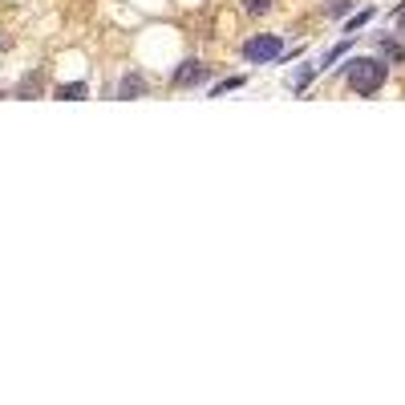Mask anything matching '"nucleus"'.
<instances>
[{
    "label": "nucleus",
    "mask_w": 405,
    "mask_h": 405,
    "mask_svg": "<svg viewBox=\"0 0 405 405\" xmlns=\"http://www.w3.org/2000/svg\"><path fill=\"white\" fill-rule=\"evenodd\" d=\"M385 77H389V65L381 57H357V61H349V89L361 93V98L377 93L385 86Z\"/></svg>",
    "instance_id": "1"
},
{
    "label": "nucleus",
    "mask_w": 405,
    "mask_h": 405,
    "mask_svg": "<svg viewBox=\"0 0 405 405\" xmlns=\"http://www.w3.org/2000/svg\"><path fill=\"white\" fill-rule=\"evenodd\" d=\"M280 53H284V41L272 37V33H264V37H252V41H243V57L252 65H267V61H276Z\"/></svg>",
    "instance_id": "2"
},
{
    "label": "nucleus",
    "mask_w": 405,
    "mask_h": 405,
    "mask_svg": "<svg viewBox=\"0 0 405 405\" xmlns=\"http://www.w3.org/2000/svg\"><path fill=\"white\" fill-rule=\"evenodd\" d=\"M202 77H207V69H202L199 61H183V69H178V73L170 77V81H175V86L183 89V86H199Z\"/></svg>",
    "instance_id": "3"
},
{
    "label": "nucleus",
    "mask_w": 405,
    "mask_h": 405,
    "mask_svg": "<svg viewBox=\"0 0 405 405\" xmlns=\"http://www.w3.org/2000/svg\"><path fill=\"white\" fill-rule=\"evenodd\" d=\"M142 93H146V81H142L138 73H126L122 77V86H118V98H142Z\"/></svg>",
    "instance_id": "4"
},
{
    "label": "nucleus",
    "mask_w": 405,
    "mask_h": 405,
    "mask_svg": "<svg viewBox=\"0 0 405 405\" xmlns=\"http://www.w3.org/2000/svg\"><path fill=\"white\" fill-rule=\"evenodd\" d=\"M381 53H385L389 61H397V65L405 61V45L401 41H393V37H381Z\"/></svg>",
    "instance_id": "5"
},
{
    "label": "nucleus",
    "mask_w": 405,
    "mask_h": 405,
    "mask_svg": "<svg viewBox=\"0 0 405 405\" xmlns=\"http://www.w3.org/2000/svg\"><path fill=\"white\" fill-rule=\"evenodd\" d=\"M86 93H89L86 81H73V86H61V89H57V98H65V101H77V98H86Z\"/></svg>",
    "instance_id": "6"
},
{
    "label": "nucleus",
    "mask_w": 405,
    "mask_h": 405,
    "mask_svg": "<svg viewBox=\"0 0 405 405\" xmlns=\"http://www.w3.org/2000/svg\"><path fill=\"white\" fill-rule=\"evenodd\" d=\"M349 9H353V0H329V4H324V13L329 16H344Z\"/></svg>",
    "instance_id": "7"
},
{
    "label": "nucleus",
    "mask_w": 405,
    "mask_h": 405,
    "mask_svg": "<svg viewBox=\"0 0 405 405\" xmlns=\"http://www.w3.org/2000/svg\"><path fill=\"white\" fill-rule=\"evenodd\" d=\"M243 77H227V81H219V86H211V98H219V93H227V89H240Z\"/></svg>",
    "instance_id": "8"
},
{
    "label": "nucleus",
    "mask_w": 405,
    "mask_h": 405,
    "mask_svg": "<svg viewBox=\"0 0 405 405\" xmlns=\"http://www.w3.org/2000/svg\"><path fill=\"white\" fill-rule=\"evenodd\" d=\"M247 13H252V16H264V13H272V0H247Z\"/></svg>",
    "instance_id": "9"
},
{
    "label": "nucleus",
    "mask_w": 405,
    "mask_h": 405,
    "mask_svg": "<svg viewBox=\"0 0 405 405\" xmlns=\"http://www.w3.org/2000/svg\"><path fill=\"white\" fill-rule=\"evenodd\" d=\"M365 21H373V9H365V13H357L353 21H349V33H353V29H361Z\"/></svg>",
    "instance_id": "10"
},
{
    "label": "nucleus",
    "mask_w": 405,
    "mask_h": 405,
    "mask_svg": "<svg viewBox=\"0 0 405 405\" xmlns=\"http://www.w3.org/2000/svg\"><path fill=\"white\" fill-rule=\"evenodd\" d=\"M397 29H401V33H405V9H401V13H397Z\"/></svg>",
    "instance_id": "11"
}]
</instances>
